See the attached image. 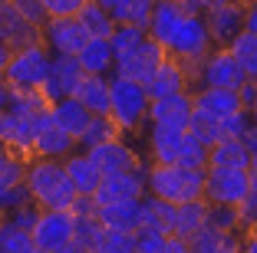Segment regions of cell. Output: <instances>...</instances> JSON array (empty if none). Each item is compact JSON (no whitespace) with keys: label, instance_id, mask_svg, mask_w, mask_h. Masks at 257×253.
I'll return each instance as SVG.
<instances>
[{"label":"cell","instance_id":"26","mask_svg":"<svg viewBox=\"0 0 257 253\" xmlns=\"http://www.w3.org/2000/svg\"><path fill=\"white\" fill-rule=\"evenodd\" d=\"M188 243H191V253H237L241 250V233L237 230H218L211 223H204Z\"/></svg>","mask_w":257,"mask_h":253},{"label":"cell","instance_id":"4","mask_svg":"<svg viewBox=\"0 0 257 253\" xmlns=\"http://www.w3.org/2000/svg\"><path fill=\"white\" fill-rule=\"evenodd\" d=\"M112 82V99H109V119L115 122L119 135H139L149 125V92L142 82L125 79V76H109Z\"/></svg>","mask_w":257,"mask_h":253},{"label":"cell","instance_id":"53","mask_svg":"<svg viewBox=\"0 0 257 253\" xmlns=\"http://www.w3.org/2000/svg\"><path fill=\"white\" fill-rule=\"evenodd\" d=\"M96 4H102V7H106L109 14L115 17V20H122V14H125V4H128V0H96Z\"/></svg>","mask_w":257,"mask_h":253},{"label":"cell","instance_id":"6","mask_svg":"<svg viewBox=\"0 0 257 253\" xmlns=\"http://www.w3.org/2000/svg\"><path fill=\"white\" fill-rule=\"evenodd\" d=\"M250 187V168H204V201L211 207H237Z\"/></svg>","mask_w":257,"mask_h":253},{"label":"cell","instance_id":"50","mask_svg":"<svg viewBox=\"0 0 257 253\" xmlns=\"http://www.w3.org/2000/svg\"><path fill=\"white\" fill-rule=\"evenodd\" d=\"M244 30L257 37V0H247V10H244Z\"/></svg>","mask_w":257,"mask_h":253},{"label":"cell","instance_id":"56","mask_svg":"<svg viewBox=\"0 0 257 253\" xmlns=\"http://www.w3.org/2000/svg\"><path fill=\"white\" fill-rule=\"evenodd\" d=\"M7 60H10V50H7V43H0V76L7 69Z\"/></svg>","mask_w":257,"mask_h":253},{"label":"cell","instance_id":"22","mask_svg":"<svg viewBox=\"0 0 257 253\" xmlns=\"http://www.w3.org/2000/svg\"><path fill=\"white\" fill-rule=\"evenodd\" d=\"M63 168H66V178L73 181L76 194H92L99 187V181H102V171H99L96 161L86 155V148L69 151V155L63 158Z\"/></svg>","mask_w":257,"mask_h":253},{"label":"cell","instance_id":"39","mask_svg":"<svg viewBox=\"0 0 257 253\" xmlns=\"http://www.w3.org/2000/svg\"><path fill=\"white\" fill-rule=\"evenodd\" d=\"M208 223L218 227V230H237V233H241L237 207H208Z\"/></svg>","mask_w":257,"mask_h":253},{"label":"cell","instance_id":"60","mask_svg":"<svg viewBox=\"0 0 257 253\" xmlns=\"http://www.w3.org/2000/svg\"><path fill=\"white\" fill-rule=\"evenodd\" d=\"M30 253H43V250H37V246H33V250H30Z\"/></svg>","mask_w":257,"mask_h":253},{"label":"cell","instance_id":"54","mask_svg":"<svg viewBox=\"0 0 257 253\" xmlns=\"http://www.w3.org/2000/svg\"><path fill=\"white\" fill-rule=\"evenodd\" d=\"M7 102H10V86L4 82V76H0V109H7Z\"/></svg>","mask_w":257,"mask_h":253},{"label":"cell","instance_id":"34","mask_svg":"<svg viewBox=\"0 0 257 253\" xmlns=\"http://www.w3.org/2000/svg\"><path fill=\"white\" fill-rule=\"evenodd\" d=\"M175 164H182V168H208V145L198 142L188 128L182 132V142H178Z\"/></svg>","mask_w":257,"mask_h":253},{"label":"cell","instance_id":"44","mask_svg":"<svg viewBox=\"0 0 257 253\" xmlns=\"http://www.w3.org/2000/svg\"><path fill=\"white\" fill-rule=\"evenodd\" d=\"M46 10V17H73L79 14V7H83L86 0H40Z\"/></svg>","mask_w":257,"mask_h":253},{"label":"cell","instance_id":"48","mask_svg":"<svg viewBox=\"0 0 257 253\" xmlns=\"http://www.w3.org/2000/svg\"><path fill=\"white\" fill-rule=\"evenodd\" d=\"M185 10H191V14H208V10H214L218 4H224V0H178Z\"/></svg>","mask_w":257,"mask_h":253},{"label":"cell","instance_id":"13","mask_svg":"<svg viewBox=\"0 0 257 253\" xmlns=\"http://www.w3.org/2000/svg\"><path fill=\"white\" fill-rule=\"evenodd\" d=\"M145 194V168H136V171H119V174H102L99 187L89 194L92 204L102 207V204L112 201H128V197H142Z\"/></svg>","mask_w":257,"mask_h":253},{"label":"cell","instance_id":"61","mask_svg":"<svg viewBox=\"0 0 257 253\" xmlns=\"http://www.w3.org/2000/svg\"><path fill=\"white\" fill-rule=\"evenodd\" d=\"M237 253H244V250H237Z\"/></svg>","mask_w":257,"mask_h":253},{"label":"cell","instance_id":"40","mask_svg":"<svg viewBox=\"0 0 257 253\" xmlns=\"http://www.w3.org/2000/svg\"><path fill=\"white\" fill-rule=\"evenodd\" d=\"M30 201V191L27 184H0V214H7V210L20 207V204Z\"/></svg>","mask_w":257,"mask_h":253},{"label":"cell","instance_id":"27","mask_svg":"<svg viewBox=\"0 0 257 253\" xmlns=\"http://www.w3.org/2000/svg\"><path fill=\"white\" fill-rule=\"evenodd\" d=\"M208 207L211 204L198 197V201H185V204H175V223H172V237H185L191 240L204 223H208Z\"/></svg>","mask_w":257,"mask_h":253},{"label":"cell","instance_id":"19","mask_svg":"<svg viewBox=\"0 0 257 253\" xmlns=\"http://www.w3.org/2000/svg\"><path fill=\"white\" fill-rule=\"evenodd\" d=\"M96 217L106 230H125L136 233L142 227V197H128V201H112L96 207Z\"/></svg>","mask_w":257,"mask_h":253},{"label":"cell","instance_id":"12","mask_svg":"<svg viewBox=\"0 0 257 253\" xmlns=\"http://www.w3.org/2000/svg\"><path fill=\"white\" fill-rule=\"evenodd\" d=\"M191 92V115L195 119H211L221 122L227 119L231 112L241 109V99L234 89H218V86H195Z\"/></svg>","mask_w":257,"mask_h":253},{"label":"cell","instance_id":"15","mask_svg":"<svg viewBox=\"0 0 257 253\" xmlns=\"http://www.w3.org/2000/svg\"><path fill=\"white\" fill-rule=\"evenodd\" d=\"M244 10H247V0H224V4H218L214 10L204 14L214 46H227L244 30Z\"/></svg>","mask_w":257,"mask_h":253},{"label":"cell","instance_id":"47","mask_svg":"<svg viewBox=\"0 0 257 253\" xmlns=\"http://www.w3.org/2000/svg\"><path fill=\"white\" fill-rule=\"evenodd\" d=\"M241 142H244V148H247V155H250V164H257V125H254V122L244 128Z\"/></svg>","mask_w":257,"mask_h":253},{"label":"cell","instance_id":"38","mask_svg":"<svg viewBox=\"0 0 257 253\" xmlns=\"http://www.w3.org/2000/svg\"><path fill=\"white\" fill-rule=\"evenodd\" d=\"M96 253H136V233L125 230H106L99 240Z\"/></svg>","mask_w":257,"mask_h":253},{"label":"cell","instance_id":"49","mask_svg":"<svg viewBox=\"0 0 257 253\" xmlns=\"http://www.w3.org/2000/svg\"><path fill=\"white\" fill-rule=\"evenodd\" d=\"M162 253H191V243H188L185 237H165Z\"/></svg>","mask_w":257,"mask_h":253},{"label":"cell","instance_id":"29","mask_svg":"<svg viewBox=\"0 0 257 253\" xmlns=\"http://www.w3.org/2000/svg\"><path fill=\"white\" fill-rule=\"evenodd\" d=\"M208 164H218V168H250V155L241 138H224V142L208 148Z\"/></svg>","mask_w":257,"mask_h":253},{"label":"cell","instance_id":"16","mask_svg":"<svg viewBox=\"0 0 257 253\" xmlns=\"http://www.w3.org/2000/svg\"><path fill=\"white\" fill-rule=\"evenodd\" d=\"M188 122H191V92L149 99V125H165V128L185 132Z\"/></svg>","mask_w":257,"mask_h":253},{"label":"cell","instance_id":"8","mask_svg":"<svg viewBox=\"0 0 257 253\" xmlns=\"http://www.w3.org/2000/svg\"><path fill=\"white\" fill-rule=\"evenodd\" d=\"M40 37H43L46 50L60 53V56H76V53L86 46L89 33L79 23V17H46V23L40 27Z\"/></svg>","mask_w":257,"mask_h":253},{"label":"cell","instance_id":"7","mask_svg":"<svg viewBox=\"0 0 257 253\" xmlns=\"http://www.w3.org/2000/svg\"><path fill=\"white\" fill-rule=\"evenodd\" d=\"M244 82V73L237 66V60L231 56L227 46H214L208 56L195 66V76H191V89L195 86H218V89H237Z\"/></svg>","mask_w":257,"mask_h":253},{"label":"cell","instance_id":"3","mask_svg":"<svg viewBox=\"0 0 257 253\" xmlns=\"http://www.w3.org/2000/svg\"><path fill=\"white\" fill-rule=\"evenodd\" d=\"M145 194L168 204H185L204 197V168L182 164H145Z\"/></svg>","mask_w":257,"mask_h":253},{"label":"cell","instance_id":"42","mask_svg":"<svg viewBox=\"0 0 257 253\" xmlns=\"http://www.w3.org/2000/svg\"><path fill=\"white\" fill-rule=\"evenodd\" d=\"M152 10H155V0H128V4H125V14H122V20L136 23V27H149Z\"/></svg>","mask_w":257,"mask_h":253},{"label":"cell","instance_id":"24","mask_svg":"<svg viewBox=\"0 0 257 253\" xmlns=\"http://www.w3.org/2000/svg\"><path fill=\"white\" fill-rule=\"evenodd\" d=\"M73 96L79 99V102H83L92 115H109L112 82H109V76H92V73H86L83 79H79V86H76Z\"/></svg>","mask_w":257,"mask_h":253},{"label":"cell","instance_id":"32","mask_svg":"<svg viewBox=\"0 0 257 253\" xmlns=\"http://www.w3.org/2000/svg\"><path fill=\"white\" fill-rule=\"evenodd\" d=\"M227 50H231V56L237 60L241 73L250 76V79H257V37H254V33L241 30L231 43H227Z\"/></svg>","mask_w":257,"mask_h":253},{"label":"cell","instance_id":"30","mask_svg":"<svg viewBox=\"0 0 257 253\" xmlns=\"http://www.w3.org/2000/svg\"><path fill=\"white\" fill-rule=\"evenodd\" d=\"M76 17H79V23L86 27V33H89V37H109V33H112V27H115V17L109 14L102 4H96V0H86Z\"/></svg>","mask_w":257,"mask_h":253},{"label":"cell","instance_id":"36","mask_svg":"<svg viewBox=\"0 0 257 253\" xmlns=\"http://www.w3.org/2000/svg\"><path fill=\"white\" fill-rule=\"evenodd\" d=\"M115 135H119V128H115V122L109 115H92L89 125L83 128V135L76 138V145L79 148H92V145L106 142V138H115Z\"/></svg>","mask_w":257,"mask_h":253},{"label":"cell","instance_id":"9","mask_svg":"<svg viewBox=\"0 0 257 253\" xmlns=\"http://www.w3.org/2000/svg\"><path fill=\"white\" fill-rule=\"evenodd\" d=\"M86 155L96 161V168L102 174H119V171H136V168H145V158L139 155L132 145L125 142V135H115V138H106V142L86 148Z\"/></svg>","mask_w":257,"mask_h":253},{"label":"cell","instance_id":"11","mask_svg":"<svg viewBox=\"0 0 257 253\" xmlns=\"http://www.w3.org/2000/svg\"><path fill=\"white\" fill-rule=\"evenodd\" d=\"M33 246L43 253H53L73 240V214L69 210H40L37 223L30 227Z\"/></svg>","mask_w":257,"mask_h":253},{"label":"cell","instance_id":"41","mask_svg":"<svg viewBox=\"0 0 257 253\" xmlns=\"http://www.w3.org/2000/svg\"><path fill=\"white\" fill-rule=\"evenodd\" d=\"M162 246H165V233L152 230V227L136 230V253H162Z\"/></svg>","mask_w":257,"mask_h":253},{"label":"cell","instance_id":"37","mask_svg":"<svg viewBox=\"0 0 257 253\" xmlns=\"http://www.w3.org/2000/svg\"><path fill=\"white\" fill-rule=\"evenodd\" d=\"M237 217H241V230L257 227V164H250V187L244 194V201L237 204Z\"/></svg>","mask_w":257,"mask_h":253},{"label":"cell","instance_id":"21","mask_svg":"<svg viewBox=\"0 0 257 253\" xmlns=\"http://www.w3.org/2000/svg\"><path fill=\"white\" fill-rule=\"evenodd\" d=\"M79 145H76L73 135H66L63 128H56L53 122H46L43 128H40L37 135H33L30 142V158H66L69 151H76Z\"/></svg>","mask_w":257,"mask_h":253},{"label":"cell","instance_id":"28","mask_svg":"<svg viewBox=\"0 0 257 253\" xmlns=\"http://www.w3.org/2000/svg\"><path fill=\"white\" fill-rule=\"evenodd\" d=\"M172 223H175V204L142 194V227H152V230L172 237Z\"/></svg>","mask_w":257,"mask_h":253},{"label":"cell","instance_id":"46","mask_svg":"<svg viewBox=\"0 0 257 253\" xmlns=\"http://www.w3.org/2000/svg\"><path fill=\"white\" fill-rule=\"evenodd\" d=\"M237 99H241V109H254V105H257V79H250V76H244V82H241V86H237Z\"/></svg>","mask_w":257,"mask_h":253},{"label":"cell","instance_id":"45","mask_svg":"<svg viewBox=\"0 0 257 253\" xmlns=\"http://www.w3.org/2000/svg\"><path fill=\"white\" fill-rule=\"evenodd\" d=\"M10 4H14V7L20 10L30 23H37V27H43V23H46V10H43L40 0H10Z\"/></svg>","mask_w":257,"mask_h":253},{"label":"cell","instance_id":"25","mask_svg":"<svg viewBox=\"0 0 257 253\" xmlns=\"http://www.w3.org/2000/svg\"><path fill=\"white\" fill-rule=\"evenodd\" d=\"M145 142H149V164H175L182 132L165 125H145Z\"/></svg>","mask_w":257,"mask_h":253},{"label":"cell","instance_id":"18","mask_svg":"<svg viewBox=\"0 0 257 253\" xmlns=\"http://www.w3.org/2000/svg\"><path fill=\"white\" fill-rule=\"evenodd\" d=\"M40 40H43L40 37V27L27 20L14 4H7V7L0 10V43H7L10 53L23 50V46H30V43H40Z\"/></svg>","mask_w":257,"mask_h":253},{"label":"cell","instance_id":"55","mask_svg":"<svg viewBox=\"0 0 257 253\" xmlns=\"http://www.w3.org/2000/svg\"><path fill=\"white\" fill-rule=\"evenodd\" d=\"M53 253H89V250H83L79 243H73V240H69L66 246H60V250H53Z\"/></svg>","mask_w":257,"mask_h":253},{"label":"cell","instance_id":"17","mask_svg":"<svg viewBox=\"0 0 257 253\" xmlns=\"http://www.w3.org/2000/svg\"><path fill=\"white\" fill-rule=\"evenodd\" d=\"M191 89V76L188 69L182 66V63L175 60V56H168L159 63V69L152 73V79L145 82V92H149V99H159V96H175V92H188Z\"/></svg>","mask_w":257,"mask_h":253},{"label":"cell","instance_id":"57","mask_svg":"<svg viewBox=\"0 0 257 253\" xmlns=\"http://www.w3.org/2000/svg\"><path fill=\"white\" fill-rule=\"evenodd\" d=\"M10 155H14V151H10V148H7V145L0 142V168H4V164H7V158H10Z\"/></svg>","mask_w":257,"mask_h":253},{"label":"cell","instance_id":"58","mask_svg":"<svg viewBox=\"0 0 257 253\" xmlns=\"http://www.w3.org/2000/svg\"><path fill=\"white\" fill-rule=\"evenodd\" d=\"M250 122H254V125H257V105H254V109H250Z\"/></svg>","mask_w":257,"mask_h":253},{"label":"cell","instance_id":"33","mask_svg":"<svg viewBox=\"0 0 257 253\" xmlns=\"http://www.w3.org/2000/svg\"><path fill=\"white\" fill-rule=\"evenodd\" d=\"M145 37H149V30H145V27H136V23H128V20H115L112 33H109V43H112V56H122V53H128L132 46L142 43Z\"/></svg>","mask_w":257,"mask_h":253},{"label":"cell","instance_id":"31","mask_svg":"<svg viewBox=\"0 0 257 253\" xmlns=\"http://www.w3.org/2000/svg\"><path fill=\"white\" fill-rule=\"evenodd\" d=\"M102 233H106V227L99 223L96 210H92V214H73V243H79L83 250L96 253Z\"/></svg>","mask_w":257,"mask_h":253},{"label":"cell","instance_id":"35","mask_svg":"<svg viewBox=\"0 0 257 253\" xmlns=\"http://www.w3.org/2000/svg\"><path fill=\"white\" fill-rule=\"evenodd\" d=\"M33 250V237L30 230H23L17 223H10L0 214V253H30Z\"/></svg>","mask_w":257,"mask_h":253},{"label":"cell","instance_id":"5","mask_svg":"<svg viewBox=\"0 0 257 253\" xmlns=\"http://www.w3.org/2000/svg\"><path fill=\"white\" fill-rule=\"evenodd\" d=\"M50 60H53V53L46 50V43H30L23 46V50H14L7 60V69H4V82H7L10 89H40L50 73Z\"/></svg>","mask_w":257,"mask_h":253},{"label":"cell","instance_id":"51","mask_svg":"<svg viewBox=\"0 0 257 253\" xmlns=\"http://www.w3.org/2000/svg\"><path fill=\"white\" fill-rule=\"evenodd\" d=\"M10 132H14V115L7 109H0V142H10Z\"/></svg>","mask_w":257,"mask_h":253},{"label":"cell","instance_id":"52","mask_svg":"<svg viewBox=\"0 0 257 253\" xmlns=\"http://www.w3.org/2000/svg\"><path fill=\"white\" fill-rule=\"evenodd\" d=\"M241 250H244V253H257V227L241 230Z\"/></svg>","mask_w":257,"mask_h":253},{"label":"cell","instance_id":"20","mask_svg":"<svg viewBox=\"0 0 257 253\" xmlns=\"http://www.w3.org/2000/svg\"><path fill=\"white\" fill-rule=\"evenodd\" d=\"M89 119H92V112L76 96H63V99H56V102H50V122H53L56 128H63L66 135H73V138L83 135V128L89 125Z\"/></svg>","mask_w":257,"mask_h":253},{"label":"cell","instance_id":"59","mask_svg":"<svg viewBox=\"0 0 257 253\" xmlns=\"http://www.w3.org/2000/svg\"><path fill=\"white\" fill-rule=\"evenodd\" d=\"M7 4H10V0H0V10H4V7H7Z\"/></svg>","mask_w":257,"mask_h":253},{"label":"cell","instance_id":"1","mask_svg":"<svg viewBox=\"0 0 257 253\" xmlns=\"http://www.w3.org/2000/svg\"><path fill=\"white\" fill-rule=\"evenodd\" d=\"M149 37L195 76V66L214 50L211 30L204 23V14H191L178 0H155V10L149 17Z\"/></svg>","mask_w":257,"mask_h":253},{"label":"cell","instance_id":"23","mask_svg":"<svg viewBox=\"0 0 257 253\" xmlns=\"http://www.w3.org/2000/svg\"><path fill=\"white\" fill-rule=\"evenodd\" d=\"M76 60H79L83 73H92V76H112V69H115V56H112L109 37H89L86 46L76 53Z\"/></svg>","mask_w":257,"mask_h":253},{"label":"cell","instance_id":"43","mask_svg":"<svg viewBox=\"0 0 257 253\" xmlns=\"http://www.w3.org/2000/svg\"><path fill=\"white\" fill-rule=\"evenodd\" d=\"M7 217L10 223H17V227H23V230H30L33 223H37V217H40V207L33 201H27V204H20V207H14V210H7Z\"/></svg>","mask_w":257,"mask_h":253},{"label":"cell","instance_id":"2","mask_svg":"<svg viewBox=\"0 0 257 253\" xmlns=\"http://www.w3.org/2000/svg\"><path fill=\"white\" fill-rule=\"evenodd\" d=\"M23 184L40 210H69L76 201V187L66 178V168L60 158H27Z\"/></svg>","mask_w":257,"mask_h":253},{"label":"cell","instance_id":"14","mask_svg":"<svg viewBox=\"0 0 257 253\" xmlns=\"http://www.w3.org/2000/svg\"><path fill=\"white\" fill-rule=\"evenodd\" d=\"M83 76L86 73H83V66H79L76 56H60V53H53V60H50V73H46L40 92H43L50 102H56V99H63V96H73Z\"/></svg>","mask_w":257,"mask_h":253},{"label":"cell","instance_id":"10","mask_svg":"<svg viewBox=\"0 0 257 253\" xmlns=\"http://www.w3.org/2000/svg\"><path fill=\"white\" fill-rule=\"evenodd\" d=\"M165 60V50H162L159 43L152 37H145L139 46H132L128 53H122V56H115V76H125V79H136V82H149L152 73L159 69V63Z\"/></svg>","mask_w":257,"mask_h":253}]
</instances>
